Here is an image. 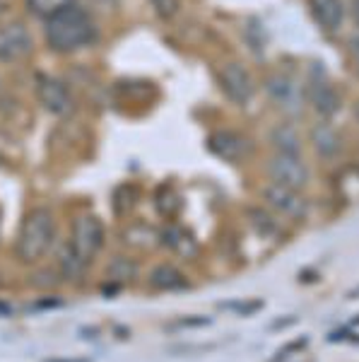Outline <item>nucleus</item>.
<instances>
[{
    "label": "nucleus",
    "instance_id": "1",
    "mask_svg": "<svg viewBox=\"0 0 359 362\" xmlns=\"http://www.w3.org/2000/svg\"><path fill=\"white\" fill-rule=\"evenodd\" d=\"M95 39V22L78 5H68L46 20V42L56 54H73V51L90 46Z\"/></svg>",
    "mask_w": 359,
    "mask_h": 362
},
{
    "label": "nucleus",
    "instance_id": "2",
    "mask_svg": "<svg viewBox=\"0 0 359 362\" xmlns=\"http://www.w3.org/2000/svg\"><path fill=\"white\" fill-rule=\"evenodd\" d=\"M56 239V220L49 208H34L22 220L17 232L15 254L22 264H37L54 247Z\"/></svg>",
    "mask_w": 359,
    "mask_h": 362
},
{
    "label": "nucleus",
    "instance_id": "3",
    "mask_svg": "<svg viewBox=\"0 0 359 362\" xmlns=\"http://www.w3.org/2000/svg\"><path fill=\"white\" fill-rule=\"evenodd\" d=\"M265 92H268L270 102L287 116H299L304 109V90L292 75L287 73H273L265 78Z\"/></svg>",
    "mask_w": 359,
    "mask_h": 362
},
{
    "label": "nucleus",
    "instance_id": "4",
    "mask_svg": "<svg viewBox=\"0 0 359 362\" xmlns=\"http://www.w3.org/2000/svg\"><path fill=\"white\" fill-rule=\"evenodd\" d=\"M71 247L75 249V254L90 264L104 247V225L99 218L95 215H78L73 220V230H71Z\"/></svg>",
    "mask_w": 359,
    "mask_h": 362
},
{
    "label": "nucleus",
    "instance_id": "5",
    "mask_svg": "<svg viewBox=\"0 0 359 362\" xmlns=\"http://www.w3.org/2000/svg\"><path fill=\"white\" fill-rule=\"evenodd\" d=\"M268 174L273 184L287 186L294 191H304L309 186V167L302 160V155H280L275 153L268 160Z\"/></svg>",
    "mask_w": 359,
    "mask_h": 362
},
{
    "label": "nucleus",
    "instance_id": "6",
    "mask_svg": "<svg viewBox=\"0 0 359 362\" xmlns=\"http://www.w3.org/2000/svg\"><path fill=\"white\" fill-rule=\"evenodd\" d=\"M219 87L234 104H246L256 92L251 73L236 61H229L219 68Z\"/></svg>",
    "mask_w": 359,
    "mask_h": 362
},
{
    "label": "nucleus",
    "instance_id": "7",
    "mask_svg": "<svg viewBox=\"0 0 359 362\" xmlns=\"http://www.w3.org/2000/svg\"><path fill=\"white\" fill-rule=\"evenodd\" d=\"M263 198L270 208H275L277 213L287 215V218L302 220L306 215V201H304L302 191L287 189V186H280V184H273V181H270V184L263 189Z\"/></svg>",
    "mask_w": 359,
    "mask_h": 362
},
{
    "label": "nucleus",
    "instance_id": "8",
    "mask_svg": "<svg viewBox=\"0 0 359 362\" xmlns=\"http://www.w3.org/2000/svg\"><path fill=\"white\" fill-rule=\"evenodd\" d=\"M32 51V37H29L27 27L20 22L0 27V61L3 63H15L29 56Z\"/></svg>",
    "mask_w": 359,
    "mask_h": 362
},
{
    "label": "nucleus",
    "instance_id": "9",
    "mask_svg": "<svg viewBox=\"0 0 359 362\" xmlns=\"http://www.w3.org/2000/svg\"><path fill=\"white\" fill-rule=\"evenodd\" d=\"M37 95H39V102L44 104V109H49L51 114L56 116H68L73 114L75 109V102L71 97V92L66 90V85L58 83L54 78H39L37 80Z\"/></svg>",
    "mask_w": 359,
    "mask_h": 362
},
{
    "label": "nucleus",
    "instance_id": "10",
    "mask_svg": "<svg viewBox=\"0 0 359 362\" xmlns=\"http://www.w3.org/2000/svg\"><path fill=\"white\" fill-rule=\"evenodd\" d=\"M309 99H311V107L316 109L323 119H331L333 114H338L340 109V95L338 90L328 83L326 75H316L311 80V87H309Z\"/></svg>",
    "mask_w": 359,
    "mask_h": 362
},
{
    "label": "nucleus",
    "instance_id": "11",
    "mask_svg": "<svg viewBox=\"0 0 359 362\" xmlns=\"http://www.w3.org/2000/svg\"><path fill=\"white\" fill-rule=\"evenodd\" d=\"M311 15L326 34H338L345 20L343 0H309Z\"/></svg>",
    "mask_w": 359,
    "mask_h": 362
},
{
    "label": "nucleus",
    "instance_id": "12",
    "mask_svg": "<svg viewBox=\"0 0 359 362\" xmlns=\"http://www.w3.org/2000/svg\"><path fill=\"white\" fill-rule=\"evenodd\" d=\"M210 150L227 162H241L248 155V143L234 131H219L210 138Z\"/></svg>",
    "mask_w": 359,
    "mask_h": 362
},
{
    "label": "nucleus",
    "instance_id": "13",
    "mask_svg": "<svg viewBox=\"0 0 359 362\" xmlns=\"http://www.w3.org/2000/svg\"><path fill=\"white\" fill-rule=\"evenodd\" d=\"M311 143H314L316 153L321 157H326V160L340 155V150H343V138H340V133L335 131L331 124H326V121L311 128Z\"/></svg>",
    "mask_w": 359,
    "mask_h": 362
},
{
    "label": "nucleus",
    "instance_id": "14",
    "mask_svg": "<svg viewBox=\"0 0 359 362\" xmlns=\"http://www.w3.org/2000/svg\"><path fill=\"white\" fill-rule=\"evenodd\" d=\"M147 283L152 290L157 293H169V290H178L186 285V278L178 268H174L169 264H162V266H154L147 276Z\"/></svg>",
    "mask_w": 359,
    "mask_h": 362
},
{
    "label": "nucleus",
    "instance_id": "15",
    "mask_svg": "<svg viewBox=\"0 0 359 362\" xmlns=\"http://www.w3.org/2000/svg\"><path fill=\"white\" fill-rule=\"evenodd\" d=\"M270 143L280 155H302V136L289 124L275 126L270 131Z\"/></svg>",
    "mask_w": 359,
    "mask_h": 362
},
{
    "label": "nucleus",
    "instance_id": "16",
    "mask_svg": "<svg viewBox=\"0 0 359 362\" xmlns=\"http://www.w3.org/2000/svg\"><path fill=\"white\" fill-rule=\"evenodd\" d=\"M138 276V264L128 256H116L111 264L107 266V283L114 288H123L126 283H130Z\"/></svg>",
    "mask_w": 359,
    "mask_h": 362
},
{
    "label": "nucleus",
    "instance_id": "17",
    "mask_svg": "<svg viewBox=\"0 0 359 362\" xmlns=\"http://www.w3.org/2000/svg\"><path fill=\"white\" fill-rule=\"evenodd\" d=\"M85 268H87V264L80 259L78 254H75V249L71 247V244L61 249V254H58V271H61L63 278L78 280L85 273Z\"/></svg>",
    "mask_w": 359,
    "mask_h": 362
},
{
    "label": "nucleus",
    "instance_id": "18",
    "mask_svg": "<svg viewBox=\"0 0 359 362\" xmlns=\"http://www.w3.org/2000/svg\"><path fill=\"white\" fill-rule=\"evenodd\" d=\"M162 242H164L171 251H176V254H181V256H193L195 254L193 237H190L188 232L178 230V227H169V230L162 232Z\"/></svg>",
    "mask_w": 359,
    "mask_h": 362
},
{
    "label": "nucleus",
    "instance_id": "19",
    "mask_svg": "<svg viewBox=\"0 0 359 362\" xmlns=\"http://www.w3.org/2000/svg\"><path fill=\"white\" fill-rule=\"evenodd\" d=\"M178 208H181V203H178V196L176 191L171 189V186H162L157 191V210L164 218H174V215L178 213Z\"/></svg>",
    "mask_w": 359,
    "mask_h": 362
},
{
    "label": "nucleus",
    "instance_id": "20",
    "mask_svg": "<svg viewBox=\"0 0 359 362\" xmlns=\"http://www.w3.org/2000/svg\"><path fill=\"white\" fill-rule=\"evenodd\" d=\"M27 5H29V10H32L34 15L46 17V20H49V17L56 15L58 10L73 5V0H27Z\"/></svg>",
    "mask_w": 359,
    "mask_h": 362
},
{
    "label": "nucleus",
    "instance_id": "21",
    "mask_svg": "<svg viewBox=\"0 0 359 362\" xmlns=\"http://www.w3.org/2000/svg\"><path fill=\"white\" fill-rule=\"evenodd\" d=\"M162 20H174L178 13H181V0H150Z\"/></svg>",
    "mask_w": 359,
    "mask_h": 362
},
{
    "label": "nucleus",
    "instance_id": "22",
    "mask_svg": "<svg viewBox=\"0 0 359 362\" xmlns=\"http://www.w3.org/2000/svg\"><path fill=\"white\" fill-rule=\"evenodd\" d=\"M251 218H253V225L258 227L260 232H275L277 225L270 215H265L263 210H251Z\"/></svg>",
    "mask_w": 359,
    "mask_h": 362
},
{
    "label": "nucleus",
    "instance_id": "23",
    "mask_svg": "<svg viewBox=\"0 0 359 362\" xmlns=\"http://www.w3.org/2000/svg\"><path fill=\"white\" fill-rule=\"evenodd\" d=\"M352 58H355V66L359 70V39H355V42H352Z\"/></svg>",
    "mask_w": 359,
    "mask_h": 362
},
{
    "label": "nucleus",
    "instance_id": "24",
    "mask_svg": "<svg viewBox=\"0 0 359 362\" xmlns=\"http://www.w3.org/2000/svg\"><path fill=\"white\" fill-rule=\"evenodd\" d=\"M352 17H355V22L359 25V0H352Z\"/></svg>",
    "mask_w": 359,
    "mask_h": 362
},
{
    "label": "nucleus",
    "instance_id": "25",
    "mask_svg": "<svg viewBox=\"0 0 359 362\" xmlns=\"http://www.w3.org/2000/svg\"><path fill=\"white\" fill-rule=\"evenodd\" d=\"M46 362H90V360H46Z\"/></svg>",
    "mask_w": 359,
    "mask_h": 362
},
{
    "label": "nucleus",
    "instance_id": "26",
    "mask_svg": "<svg viewBox=\"0 0 359 362\" xmlns=\"http://www.w3.org/2000/svg\"><path fill=\"white\" fill-rule=\"evenodd\" d=\"M99 3H104V5H114L116 0H99Z\"/></svg>",
    "mask_w": 359,
    "mask_h": 362
},
{
    "label": "nucleus",
    "instance_id": "27",
    "mask_svg": "<svg viewBox=\"0 0 359 362\" xmlns=\"http://www.w3.org/2000/svg\"><path fill=\"white\" fill-rule=\"evenodd\" d=\"M355 324H359V319H355Z\"/></svg>",
    "mask_w": 359,
    "mask_h": 362
}]
</instances>
